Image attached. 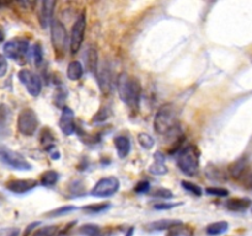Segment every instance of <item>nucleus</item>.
Returning <instances> with one entry per match:
<instances>
[{"label": "nucleus", "mask_w": 252, "mask_h": 236, "mask_svg": "<svg viewBox=\"0 0 252 236\" xmlns=\"http://www.w3.org/2000/svg\"><path fill=\"white\" fill-rule=\"evenodd\" d=\"M149 189H150L149 181H145V179H143V181L138 182L137 186H135V188H134V191L137 192V193H147Z\"/></svg>", "instance_id": "obj_33"}, {"label": "nucleus", "mask_w": 252, "mask_h": 236, "mask_svg": "<svg viewBox=\"0 0 252 236\" xmlns=\"http://www.w3.org/2000/svg\"><path fill=\"white\" fill-rule=\"evenodd\" d=\"M182 221L176 220V219H161V220L153 221L145 225V228L150 231H162V230H171V229L181 226Z\"/></svg>", "instance_id": "obj_15"}, {"label": "nucleus", "mask_w": 252, "mask_h": 236, "mask_svg": "<svg viewBox=\"0 0 252 236\" xmlns=\"http://www.w3.org/2000/svg\"><path fill=\"white\" fill-rule=\"evenodd\" d=\"M51 39L57 53H64L68 44V34L65 26L59 20H53L51 24Z\"/></svg>", "instance_id": "obj_7"}, {"label": "nucleus", "mask_w": 252, "mask_h": 236, "mask_svg": "<svg viewBox=\"0 0 252 236\" xmlns=\"http://www.w3.org/2000/svg\"><path fill=\"white\" fill-rule=\"evenodd\" d=\"M7 71V60H6V57L0 54V78L5 76Z\"/></svg>", "instance_id": "obj_36"}, {"label": "nucleus", "mask_w": 252, "mask_h": 236, "mask_svg": "<svg viewBox=\"0 0 252 236\" xmlns=\"http://www.w3.org/2000/svg\"><path fill=\"white\" fill-rule=\"evenodd\" d=\"M32 57H33L34 64L37 66L41 65L43 61V51H42V46L39 43H36L32 47Z\"/></svg>", "instance_id": "obj_28"}, {"label": "nucleus", "mask_w": 252, "mask_h": 236, "mask_svg": "<svg viewBox=\"0 0 252 236\" xmlns=\"http://www.w3.org/2000/svg\"><path fill=\"white\" fill-rule=\"evenodd\" d=\"M85 61H86V66H88L89 71H91V73L97 71L98 54H97V48H96L95 44H89V47L86 48Z\"/></svg>", "instance_id": "obj_16"}, {"label": "nucleus", "mask_w": 252, "mask_h": 236, "mask_svg": "<svg viewBox=\"0 0 252 236\" xmlns=\"http://www.w3.org/2000/svg\"><path fill=\"white\" fill-rule=\"evenodd\" d=\"M138 142L142 145L144 149H152L154 147V139L152 138V135L147 134V133H139L138 134Z\"/></svg>", "instance_id": "obj_26"}, {"label": "nucleus", "mask_w": 252, "mask_h": 236, "mask_svg": "<svg viewBox=\"0 0 252 236\" xmlns=\"http://www.w3.org/2000/svg\"><path fill=\"white\" fill-rule=\"evenodd\" d=\"M182 203H159V204H155L154 209L157 210H169V209L175 208L177 206H181Z\"/></svg>", "instance_id": "obj_35"}, {"label": "nucleus", "mask_w": 252, "mask_h": 236, "mask_svg": "<svg viewBox=\"0 0 252 236\" xmlns=\"http://www.w3.org/2000/svg\"><path fill=\"white\" fill-rule=\"evenodd\" d=\"M58 178H59L58 172L53 171V170H48V171H46L41 176V184L46 187L54 186V184L58 182Z\"/></svg>", "instance_id": "obj_22"}, {"label": "nucleus", "mask_w": 252, "mask_h": 236, "mask_svg": "<svg viewBox=\"0 0 252 236\" xmlns=\"http://www.w3.org/2000/svg\"><path fill=\"white\" fill-rule=\"evenodd\" d=\"M59 233V229L57 225H49L39 228L32 234V236H57Z\"/></svg>", "instance_id": "obj_24"}, {"label": "nucleus", "mask_w": 252, "mask_h": 236, "mask_svg": "<svg viewBox=\"0 0 252 236\" xmlns=\"http://www.w3.org/2000/svg\"><path fill=\"white\" fill-rule=\"evenodd\" d=\"M37 184L38 182L34 179H11V181L6 182L5 187L12 193L24 194L37 187Z\"/></svg>", "instance_id": "obj_13"}, {"label": "nucleus", "mask_w": 252, "mask_h": 236, "mask_svg": "<svg viewBox=\"0 0 252 236\" xmlns=\"http://www.w3.org/2000/svg\"><path fill=\"white\" fill-rule=\"evenodd\" d=\"M96 76H97V83L100 86L101 91L103 93H110L112 90V70H111L110 65L107 63H102L98 65L97 71H96Z\"/></svg>", "instance_id": "obj_11"}, {"label": "nucleus", "mask_w": 252, "mask_h": 236, "mask_svg": "<svg viewBox=\"0 0 252 236\" xmlns=\"http://www.w3.org/2000/svg\"><path fill=\"white\" fill-rule=\"evenodd\" d=\"M75 206H61L59 209H54V210L49 211V215L51 216H61L63 215V214L65 213H69V211L71 210H75Z\"/></svg>", "instance_id": "obj_32"}, {"label": "nucleus", "mask_w": 252, "mask_h": 236, "mask_svg": "<svg viewBox=\"0 0 252 236\" xmlns=\"http://www.w3.org/2000/svg\"><path fill=\"white\" fill-rule=\"evenodd\" d=\"M248 183H249V187H250V188L252 189V174H250V176H249Z\"/></svg>", "instance_id": "obj_39"}, {"label": "nucleus", "mask_w": 252, "mask_h": 236, "mask_svg": "<svg viewBox=\"0 0 252 236\" xmlns=\"http://www.w3.org/2000/svg\"><path fill=\"white\" fill-rule=\"evenodd\" d=\"M181 186L184 187L185 191L189 192V193L194 194V196H197V197H201L202 193H203V191H202L201 187L197 186V184H194V183H192V182H189V181H182Z\"/></svg>", "instance_id": "obj_27"}, {"label": "nucleus", "mask_w": 252, "mask_h": 236, "mask_svg": "<svg viewBox=\"0 0 252 236\" xmlns=\"http://www.w3.org/2000/svg\"><path fill=\"white\" fill-rule=\"evenodd\" d=\"M110 206L108 203H101V204H91V206H83V209L85 211H89V213H100V211L105 210Z\"/></svg>", "instance_id": "obj_30"}, {"label": "nucleus", "mask_w": 252, "mask_h": 236, "mask_svg": "<svg viewBox=\"0 0 252 236\" xmlns=\"http://www.w3.org/2000/svg\"><path fill=\"white\" fill-rule=\"evenodd\" d=\"M153 196L157 197V198L170 199V198H172V192L169 191V189H166V188H159L154 192V194H153Z\"/></svg>", "instance_id": "obj_34"}, {"label": "nucleus", "mask_w": 252, "mask_h": 236, "mask_svg": "<svg viewBox=\"0 0 252 236\" xmlns=\"http://www.w3.org/2000/svg\"><path fill=\"white\" fill-rule=\"evenodd\" d=\"M5 231H6V235L5 236H19V230L17 229H10V230Z\"/></svg>", "instance_id": "obj_38"}, {"label": "nucleus", "mask_w": 252, "mask_h": 236, "mask_svg": "<svg viewBox=\"0 0 252 236\" xmlns=\"http://www.w3.org/2000/svg\"><path fill=\"white\" fill-rule=\"evenodd\" d=\"M86 30V16L85 14H81L78 19L74 22L73 27H71L70 38H69V47H70V52L75 54L76 52L80 49L81 44H83L84 36H85Z\"/></svg>", "instance_id": "obj_6"}, {"label": "nucleus", "mask_w": 252, "mask_h": 236, "mask_svg": "<svg viewBox=\"0 0 252 236\" xmlns=\"http://www.w3.org/2000/svg\"><path fill=\"white\" fill-rule=\"evenodd\" d=\"M79 233L84 236H100V228L95 224H85L79 229Z\"/></svg>", "instance_id": "obj_25"}, {"label": "nucleus", "mask_w": 252, "mask_h": 236, "mask_svg": "<svg viewBox=\"0 0 252 236\" xmlns=\"http://www.w3.org/2000/svg\"><path fill=\"white\" fill-rule=\"evenodd\" d=\"M177 166L187 176H194L199 170V154L193 145H189L180 150L177 155Z\"/></svg>", "instance_id": "obj_3"}, {"label": "nucleus", "mask_w": 252, "mask_h": 236, "mask_svg": "<svg viewBox=\"0 0 252 236\" xmlns=\"http://www.w3.org/2000/svg\"><path fill=\"white\" fill-rule=\"evenodd\" d=\"M115 145H116V150H117L118 155L120 157H126L130 151V140L129 138L125 137V135H118V137L115 138Z\"/></svg>", "instance_id": "obj_19"}, {"label": "nucleus", "mask_w": 252, "mask_h": 236, "mask_svg": "<svg viewBox=\"0 0 252 236\" xmlns=\"http://www.w3.org/2000/svg\"><path fill=\"white\" fill-rule=\"evenodd\" d=\"M17 76H19V80L26 88L27 92L30 95L33 96V97H37L41 93L42 80L36 73L29 70V69H22V70L19 71Z\"/></svg>", "instance_id": "obj_8"}, {"label": "nucleus", "mask_w": 252, "mask_h": 236, "mask_svg": "<svg viewBox=\"0 0 252 236\" xmlns=\"http://www.w3.org/2000/svg\"><path fill=\"white\" fill-rule=\"evenodd\" d=\"M2 39H4V33H2V32L0 31V42H1Z\"/></svg>", "instance_id": "obj_41"}, {"label": "nucleus", "mask_w": 252, "mask_h": 236, "mask_svg": "<svg viewBox=\"0 0 252 236\" xmlns=\"http://www.w3.org/2000/svg\"><path fill=\"white\" fill-rule=\"evenodd\" d=\"M177 228H180V226H177ZM177 228H174L171 229V230H169V233H167L166 236H181V231L177 230Z\"/></svg>", "instance_id": "obj_37"}, {"label": "nucleus", "mask_w": 252, "mask_h": 236, "mask_svg": "<svg viewBox=\"0 0 252 236\" xmlns=\"http://www.w3.org/2000/svg\"><path fill=\"white\" fill-rule=\"evenodd\" d=\"M133 231H134V229H133V228H130V229H129V231H128V233L126 234V236H132Z\"/></svg>", "instance_id": "obj_40"}, {"label": "nucleus", "mask_w": 252, "mask_h": 236, "mask_svg": "<svg viewBox=\"0 0 252 236\" xmlns=\"http://www.w3.org/2000/svg\"><path fill=\"white\" fill-rule=\"evenodd\" d=\"M83 74H84V68L83 65H81L80 61L73 60L69 63L68 69H66V76H68L69 80L71 81L80 80Z\"/></svg>", "instance_id": "obj_20"}, {"label": "nucleus", "mask_w": 252, "mask_h": 236, "mask_svg": "<svg viewBox=\"0 0 252 236\" xmlns=\"http://www.w3.org/2000/svg\"><path fill=\"white\" fill-rule=\"evenodd\" d=\"M206 193L216 197H226L229 194V191L223 187H209L206 189Z\"/></svg>", "instance_id": "obj_31"}, {"label": "nucleus", "mask_w": 252, "mask_h": 236, "mask_svg": "<svg viewBox=\"0 0 252 236\" xmlns=\"http://www.w3.org/2000/svg\"><path fill=\"white\" fill-rule=\"evenodd\" d=\"M38 128V118L36 112L31 108H24L17 117V130L22 135L31 137L37 132Z\"/></svg>", "instance_id": "obj_4"}, {"label": "nucleus", "mask_w": 252, "mask_h": 236, "mask_svg": "<svg viewBox=\"0 0 252 236\" xmlns=\"http://www.w3.org/2000/svg\"><path fill=\"white\" fill-rule=\"evenodd\" d=\"M177 127L176 108L171 103L161 106L154 118V129L158 134H171Z\"/></svg>", "instance_id": "obj_2"}, {"label": "nucleus", "mask_w": 252, "mask_h": 236, "mask_svg": "<svg viewBox=\"0 0 252 236\" xmlns=\"http://www.w3.org/2000/svg\"><path fill=\"white\" fill-rule=\"evenodd\" d=\"M54 6H56V1H42L39 4V10H38V20H39V24L42 25L43 29H47L48 25L51 26L52 21V16H53V10Z\"/></svg>", "instance_id": "obj_14"}, {"label": "nucleus", "mask_w": 252, "mask_h": 236, "mask_svg": "<svg viewBox=\"0 0 252 236\" xmlns=\"http://www.w3.org/2000/svg\"><path fill=\"white\" fill-rule=\"evenodd\" d=\"M252 202L248 198H230L226 201L225 206L229 210L245 211L251 206Z\"/></svg>", "instance_id": "obj_18"}, {"label": "nucleus", "mask_w": 252, "mask_h": 236, "mask_svg": "<svg viewBox=\"0 0 252 236\" xmlns=\"http://www.w3.org/2000/svg\"><path fill=\"white\" fill-rule=\"evenodd\" d=\"M118 189H120V181L116 177H103L95 184L91 194L95 197H100V198H105V197L115 194Z\"/></svg>", "instance_id": "obj_10"}, {"label": "nucleus", "mask_w": 252, "mask_h": 236, "mask_svg": "<svg viewBox=\"0 0 252 236\" xmlns=\"http://www.w3.org/2000/svg\"><path fill=\"white\" fill-rule=\"evenodd\" d=\"M59 128L64 135H71L75 133V117L71 108H63L61 118H59Z\"/></svg>", "instance_id": "obj_12"}, {"label": "nucleus", "mask_w": 252, "mask_h": 236, "mask_svg": "<svg viewBox=\"0 0 252 236\" xmlns=\"http://www.w3.org/2000/svg\"><path fill=\"white\" fill-rule=\"evenodd\" d=\"M30 43L26 39L15 38L4 44V54L12 60H20L27 54Z\"/></svg>", "instance_id": "obj_9"}, {"label": "nucleus", "mask_w": 252, "mask_h": 236, "mask_svg": "<svg viewBox=\"0 0 252 236\" xmlns=\"http://www.w3.org/2000/svg\"><path fill=\"white\" fill-rule=\"evenodd\" d=\"M229 229L228 221H216V223L209 224L206 228V233L209 236H218L221 234H225Z\"/></svg>", "instance_id": "obj_21"}, {"label": "nucleus", "mask_w": 252, "mask_h": 236, "mask_svg": "<svg viewBox=\"0 0 252 236\" xmlns=\"http://www.w3.org/2000/svg\"><path fill=\"white\" fill-rule=\"evenodd\" d=\"M110 116H111L110 108L102 107V108H100V111H98L95 116H94L93 120L95 123H102V122H105V120H107Z\"/></svg>", "instance_id": "obj_29"}, {"label": "nucleus", "mask_w": 252, "mask_h": 236, "mask_svg": "<svg viewBox=\"0 0 252 236\" xmlns=\"http://www.w3.org/2000/svg\"><path fill=\"white\" fill-rule=\"evenodd\" d=\"M155 161L150 165L149 171L153 175H165L167 172V167L165 165V155L161 151H157L154 154Z\"/></svg>", "instance_id": "obj_17"}, {"label": "nucleus", "mask_w": 252, "mask_h": 236, "mask_svg": "<svg viewBox=\"0 0 252 236\" xmlns=\"http://www.w3.org/2000/svg\"><path fill=\"white\" fill-rule=\"evenodd\" d=\"M0 160L6 166L19 171H30L32 169L31 164L21 154L7 149L6 147H0Z\"/></svg>", "instance_id": "obj_5"}, {"label": "nucleus", "mask_w": 252, "mask_h": 236, "mask_svg": "<svg viewBox=\"0 0 252 236\" xmlns=\"http://www.w3.org/2000/svg\"><path fill=\"white\" fill-rule=\"evenodd\" d=\"M246 166H248L246 165V160H238V161L234 162L233 165L229 166V172H230V175L234 178H239L240 176H243L244 171L246 170Z\"/></svg>", "instance_id": "obj_23"}, {"label": "nucleus", "mask_w": 252, "mask_h": 236, "mask_svg": "<svg viewBox=\"0 0 252 236\" xmlns=\"http://www.w3.org/2000/svg\"><path fill=\"white\" fill-rule=\"evenodd\" d=\"M117 91L123 102L129 106H135L140 98L142 86L139 80L132 78L127 73H121L117 78Z\"/></svg>", "instance_id": "obj_1"}]
</instances>
